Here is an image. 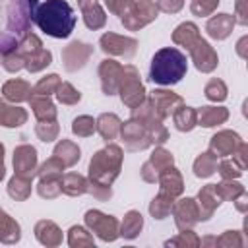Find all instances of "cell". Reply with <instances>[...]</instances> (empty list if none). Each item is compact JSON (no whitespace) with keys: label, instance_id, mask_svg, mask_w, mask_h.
I'll return each instance as SVG.
<instances>
[{"label":"cell","instance_id":"obj_1","mask_svg":"<svg viewBox=\"0 0 248 248\" xmlns=\"http://www.w3.org/2000/svg\"><path fill=\"white\" fill-rule=\"evenodd\" d=\"M76 21L78 17L66 0H46L37 8L35 14V23L39 25V29L56 39L70 37Z\"/></svg>","mask_w":248,"mask_h":248},{"label":"cell","instance_id":"obj_2","mask_svg":"<svg viewBox=\"0 0 248 248\" xmlns=\"http://www.w3.org/2000/svg\"><path fill=\"white\" fill-rule=\"evenodd\" d=\"M186 70H188L186 54L174 46H165L157 50L151 58L149 79L159 85H174L186 76Z\"/></svg>","mask_w":248,"mask_h":248},{"label":"cell","instance_id":"obj_3","mask_svg":"<svg viewBox=\"0 0 248 248\" xmlns=\"http://www.w3.org/2000/svg\"><path fill=\"white\" fill-rule=\"evenodd\" d=\"M122 163V149L114 143L107 145L105 149L97 151L89 163V178L95 184L110 186V182L118 176Z\"/></svg>","mask_w":248,"mask_h":248},{"label":"cell","instance_id":"obj_4","mask_svg":"<svg viewBox=\"0 0 248 248\" xmlns=\"http://www.w3.org/2000/svg\"><path fill=\"white\" fill-rule=\"evenodd\" d=\"M122 79H120V85H118V91H120V97H122V103L128 105L130 108L141 105L145 101V89H143V83L140 81V74L134 66H122Z\"/></svg>","mask_w":248,"mask_h":248},{"label":"cell","instance_id":"obj_5","mask_svg":"<svg viewBox=\"0 0 248 248\" xmlns=\"http://www.w3.org/2000/svg\"><path fill=\"white\" fill-rule=\"evenodd\" d=\"M85 223L89 225V229L93 232H97L107 242L114 240L120 234L118 232V221L112 215H105V213H101L97 209H89L85 213Z\"/></svg>","mask_w":248,"mask_h":248},{"label":"cell","instance_id":"obj_6","mask_svg":"<svg viewBox=\"0 0 248 248\" xmlns=\"http://www.w3.org/2000/svg\"><path fill=\"white\" fill-rule=\"evenodd\" d=\"M120 134H122V140H124L128 151H138V149H145V147L153 145L147 130L134 118L120 126Z\"/></svg>","mask_w":248,"mask_h":248},{"label":"cell","instance_id":"obj_7","mask_svg":"<svg viewBox=\"0 0 248 248\" xmlns=\"http://www.w3.org/2000/svg\"><path fill=\"white\" fill-rule=\"evenodd\" d=\"M157 12H159V8H157V4H155L153 0H140V2L134 6L132 14L126 16V17H122L120 21H122L128 29L134 31V29H140V27L147 25L149 21H153V19L157 17Z\"/></svg>","mask_w":248,"mask_h":248},{"label":"cell","instance_id":"obj_8","mask_svg":"<svg viewBox=\"0 0 248 248\" xmlns=\"http://www.w3.org/2000/svg\"><path fill=\"white\" fill-rule=\"evenodd\" d=\"M138 41L130 39V37H120L114 33H105L101 37V48L107 54H114V56H124V58H132L136 52Z\"/></svg>","mask_w":248,"mask_h":248},{"label":"cell","instance_id":"obj_9","mask_svg":"<svg viewBox=\"0 0 248 248\" xmlns=\"http://www.w3.org/2000/svg\"><path fill=\"white\" fill-rule=\"evenodd\" d=\"M188 50H190V56H192V60H194V64H196V68H198L200 72H211V70L217 68V62H219L217 52H215V50L209 46V43L203 41L202 37H200Z\"/></svg>","mask_w":248,"mask_h":248},{"label":"cell","instance_id":"obj_10","mask_svg":"<svg viewBox=\"0 0 248 248\" xmlns=\"http://www.w3.org/2000/svg\"><path fill=\"white\" fill-rule=\"evenodd\" d=\"M170 211L174 213V221H176V227L178 229H190V227H194L200 221L198 203L192 198H184V200L172 203V209Z\"/></svg>","mask_w":248,"mask_h":248},{"label":"cell","instance_id":"obj_11","mask_svg":"<svg viewBox=\"0 0 248 248\" xmlns=\"http://www.w3.org/2000/svg\"><path fill=\"white\" fill-rule=\"evenodd\" d=\"M149 103H151V107H153L155 114L163 120L165 116H169V114H172V112L176 110L174 107H182V97H178V95H176V93H172V91L157 89V91H153V93H151Z\"/></svg>","mask_w":248,"mask_h":248},{"label":"cell","instance_id":"obj_12","mask_svg":"<svg viewBox=\"0 0 248 248\" xmlns=\"http://www.w3.org/2000/svg\"><path fill=\"white\" fill-rule=\"evenodd\" d=\"M91 52H93V48H91L89 45H85V43H79V41L70 43V45L64 48V52H62L64 68H66L68 72H76L78 68H81V66L87 62V58L91 56Z\"/></svg>","mask_w":248,"mask_h":248},{"label":"cell","instance_id":"obj_13","mask_svg":"<svg viewBox=\"0 0 248 248\" xmlns=\"http://www.w3.org/2000/svg\"><path fill=\"white\" fill-rule=\"evenodd\" d=\"M242 143L240 136L236 132H231V130H223L219 134H215L211 138V143H209V151L215 155V157H229L236 151V147Z\"/></svg>","mask_w":248,"mask_h":248},{"label":"cell","instance_id":"obj_14","mask_svg":"<svg viewBox=\"0 0 248 248\" xmlns=\"http://www.w3.org/2000/svg\"><path fill=\"white\" fill-rule=\"evenodd\" d=\"M122 66L114 60H103L99 66V76H101V85L105 95H114L118 91L120 79H122Z\"/></svg>","mask_w":248,"mask_h":248},{"label":"cell","instance_id":"obj_15","mask_svg":"<svg viewBox=\"0 0 248 248\" xmlns=\"http://www.w3.org/2000/svg\"><path fill=\"white\" fill-rule=\"evenodd\" d=\"M14 167H16V174L31 178L37 170V151H35V147L19 145L14 153Z\"/></svg>","mask_w":248,"mask_h":248},{"label":"cell","instance_id":"obj_16","mask_svg":"<svg viewBox=\"0 0 248 248\" xmlns=\"http://www.w3.org/2000/svg\"><path fill=\"white\" fill-rule=\"evenodd\" d=\"M198 200L200 202H196V203H198V211H200V221L209 219L211 213L217 209V205L223 202V198H221V194L217 190V184L203 186L200 190V194H198Z\"/></svg>","mask_w":248,"mask_h":248},{"label":"cell","instance_id":"obj_17","mask_svg":"<svg viewBox=\"0 0 248 248\" xmlns=\"http://www.w3.org/2000/svg\"><path fill=\"white\" fill-rule=\"evenodd\" d=\"M234 16H229V14H217L213 17H209L207 25H205V31L211 39H217V41H223L231 35L232 27H234Z\"/></svg>","mask_w":248,"mask_h":248},{"label":"cell","instance_id":"obj_18","mask_svg":"<svg viewBox=\"0 0 248 248\" xmlns=\"http://www.w3.org/2000/svg\"><path fill=\"white\" fill-rule=\"evenodd\" d=\"M79 8H81V14H83V19H85V25L89 29H99L105 25L107 17H105V12L101 10L99 2L97 0H78Z\"/></svg>","mask_w":248,"mask_h":248},{"label":"cell","instance_id":"obj_19","mask_svg":"<svg viewBox=\"0 0 248 248\" xmlns=\"http://www.w3.org/2000/svg\"><path fill=\"white\" fill-rule=\"evenodd\" d=\"M157 180L161 182V192H163V194H167V196H170V198L182 194V176H180V172H178L176 169H172V167L165 169V170L159 174Z\"/></svg>","mask_w":248,"mask_h":248},{"label":"cell","instance_id":"obj_20","mask_svg":"<svg viewBox=\"0 0 248 248\" xmlns=\"http://www.w3.org/2000/svg\"><path fill=\"white\" fill-rule=\"evenodd\" d=\"M29 103H31L33 114L37 116L39 122H43V120H54V118H56V108H54V105L50 103L48 95H33V93H31Z\"/></svg>","mask_w":248,"mask_h":248},{"label":"cell","instance_id":"obj_21","mask_svg":"<svg viewBox=\"0 0 248 248\" xmlns=\"http://www.w3.org/2000/svg\"><path fill=\"white\" fill-rule=\"evenodd\" d=\"M196 114H198V124L205 128L223 124L229 118V110L223 107H202L200 110H196Z\"/></svg>","mask_w":248,"mask_h":248},{"label":"cell","instance_id":"obj_22","mask_svg":"<svg viewBox=\"0 0 248 248\" xmlns=\"http://www.w3.org/2000/svg\"><path fill=\"white\" fill-rule=\"evenodd\" d=\"M2 93L6 99H10L14 103H21L31 97V85L25 79H10L4 83Z\"/></svg>","mask_w":248,"mask_h":248},{"label":"cell","instance_id":"obj_23","mask_svg":"<svg viewBox=\"0 0 248 248\" xmlns=\"http://www.w3.org/2000/svg\"><path fill=\"white\" fill-rule=\"evenodd\" d=\"M21 56H23V68H27L29 72H39L52 62V54L43 46L27 52V54H21Z\"/></svg>","mask_w":248,"mask_h":248},{"label":"cell","instance_id":"obj_24","mask_svg":"<svg viewBox=\"0 0 248 248\" xmlns=\"http://www.w3.org/2000/svg\"><path fill=\"white\" fill-rule=\"evenodd\" d=\"M35 232H37L39 242H43L46 246H56L62 240V232L58 231V227L52 221H39L35 227Z\"/></svg>","mask_w":248,"mask_h":248},{"label":"cell","instance_id":"obj_25","mask_svg":"<svg viewBox=\"0 0 248 248\" xmlns=\"http://www.w3.org/2000/svg\"><path fill=\"white\" fill-rule=\"evenodd\" d=\"M95 128L99 130V134L103 136V140H114L116 134L120 132V118L116 114H101L95 120Z\"/></svg>","mask_w":248,"mask_h":248},{"label":"cell","instance_id":"obj_26","mask_svg":"<svg viewBox=\"0 0 248 248\" xmlns=\"http://www.w3.org/2000/svg\"><path fill=\"white\" fill-rule=\"evenodd\" d=\"M87 184H89V182H87L81 174H78V172H68V174H64V176L60 178V188H62V192L68 194V196L85 194V192H87Z\"/></svg>","mask_w":248,"mask_h":248},{"label":"cell","instance_id":"obj_27","mask_svg":"<svg viewBox=\"0 0 248 248\" xmlns=\"http://www.w3.org/2000/svg\"><path fill=\"white\" fill-rule=\"evenodd\" d=\"M198 39H200V31H198L196 23H190V21L180 23V25L174 29V33H172V41H174L176 45L186 46V48H190Z\"/></svg>","mask_w":248,"mask_h":248},{"label":"cell","instance_id":"obj_28","mask_svg":"<svg viewBox=\"0 0 248 248\" xmlns=\"http://www.w3.org/2000/svg\"><path fill=\"white\" fill-rule=\"evenodd\" d=\"M169 167H172V155L167 151V149H155L153 151V155H151V159L143 165V169H153V182L159 178V174L165 170V169H169Z\"/></svg>","mask_w":248,"mask_h":248},{"label":"cell","instance_id":"obj_29","mask_svg":"<svg viewBox=\"0 0 248 248\" xmlns=\"http://www.w3.org/2000/svg\"><path fill=\"white\" fill-rule=\"evenodd\" d=\"M172 120H174V126L180 130V132H190L196 124H198V114L192 107H178L174 112H172Z\"/></svg>","mask_w":248,"mask_h":248},{"label":"cell","instance_id":"obj_30","mask_svg":"<svg viewBox=\"0 0 248 248\" xmlns=\"http://www.w3.org/2000/svg\"><path fill=\"white\" fill-rule=\"evenodd\" d=\"M54 155L66 165V167H72L79 161V147L70 141V140H62L56 147H54Z\"/></svg>","mask_w":248,"mask_h":248},{"label":"cell","instance_id":"obj_31","mask_svg":"<svg viewBox=\"0 0 248 248\" xmlns=\"http://www.w3.org/2000/svg\"><path fill=\"white\" fill-rule=\"evenodd\" d=\"M217 170V157L211 151L202 153L196 161H194V174L200 178H207Z\"/></svg>","mask_w":248,"mask_h":248},{"label":"cell","instance_id":"obj_32","mask_svg":"<svg viewBox=\"0 0 248 248\" xmlns=\"http://www.w3.org/2000/svg\"><path fill=\"white\" fill-rule=\"evenodd\" d=\"M8 194L14 200H25L31 194V178L21 176V174H14L12 180L8 182Z\"/></svg>","mask_w":248,"mask_h":248},{"label":"cell","instance_id":"obj_33","mask_svg":"<svg viewBox=\"0 0 248 248\" xmlns=\"http://www.w3.org/2000/svg\"><path fill=\"white\" fill-rule=\"evenodd\" d=\"M0 240L4 242H16L19 240V225L10 219V215H6L0 209Z\"/></svg>","mask_w":248,"mask_h":248},{"label":"cell","instance_id":"obj_34","mask_svg":"<svg viewBox=\"0 0 248 248\" xmlns=\"http://www.w3.org/2000/svg\"><path fill=\"white\" fill-rule=\"evenodd\" d=\"M141 227H143L141 215L138 211H128V215L124 217V223H122V227H120L118 232L124 238H134V236H138V232L141 231Z\"/></svg>","mask_w":248,"mask_h":248},{"label":"cell","instance_id":"obj_35","mask_svg":"<svg viewBox=\"0 0 248 248\" xmlns=\"http://www.w3.org/2000/svg\"><path fill=\"white\" fill-rule=\"evenodd\" d=\"M27 120V112L19 107H4V110L0 112V124L14 128V126H21Z\"/></svg>","mask_w":248,"mask_h":248},{"label":"cell","instance_id":"obj_36","mask_svg":"<svg viewBox=\"0 0 248 248\" xmlns=\"http://www.w3.org/2000/svg\"><path fill=\"white\" fill-rule=\"evenodd\" d=\"M64 167H66V165L54 155V157H50L48 161H45V165H43L41 170H39V176H41V180H60Z\"/></svg>","mask_w":248,"mask_h":248},{"label":"cell","instance_id":"obj_37","mask_svg":"<svg viewBox=\"0 0 248 248\" xmlns=\"http://www.w3.org/2000/svg\"><path fill=\"white\" fill-rule=\"evenodd\" d=\"M217 170L223 176V180H232L244 172V167L234 157H223V161L217 165Z\"/></svg>","mask_w":248,"mask_h":248},{"label":"cell","instance_id":"obj_38","mask_svg":"<svg viewBox=\"0 0 248 248\" xmlns=\"http://www.w3.org/2000/svg\"><path fill=\"white\" fill-rule=\"evenodd\" d=\"M172 203H174L172 198L161 192L157 198H153V202H151V205H149V213H151L155 219H165V217L170 213Z\"/></svg>","mask_w":248,"mask_h":248},{"label":"cell","instance_id":"obj_39","mask_svg":"<svg viewBox=\"0 0 248 248\" xmlns=\"http://www.w3.org/2000/svg\"><path fill=\"white\" fill-rule=\"evenodd\" d=\"M205 97L209 99V101H225L227 99V85H225V81L223 79H217V78H213V79H209L207 81V85H205Z\"/></svg>","mask_w":248,"mask_h":248},{"label":"cell","instance_id":"obj_40","mask_svg":"<svg viewBox=\"0 0 248 248\" xmlns=\"http://www.w3.org/2000/svg\"><path fill=\"white\" fill-rule=\"evenodd\" d=\"M58 83H60V78H58L56 74L45 76V78H41L39 83L31 89V93H33V95H50L52 91H56Z\"/></svg>","mask_w":248,"mask_h":248},{"label":"cell","instance_id":"obj_41","mask_svg":"<svg viewBox=\"0 0 248 248\" xmlns=\"http://www.w3.org/2000/svg\"><path fill=\"white\" fill-rule=\"evenodd\" d=\"M95 130H97V128H95V120H93L91 116H87V114L78 116V118L74 120V124H72V132H74L76 136H81V138L91 136Z\"/></svg>","mask_w":248,"mask_h":248},{"label":"cell","instance_id":"obj_42","mask_svg":"<svg viewBox=\"0 0 248 248\" xmlns=\"http://www.w3.org/2000/svg\"><path fill=\"white\" fill-rule=\"evenodd\" d=\"M217 190L221 194L223 200H236L242 192H244V186L240 182H232V180H223L221 184H217Z\"/></svg>","mask_w":248,"mask_h":248},{"label":"cell","instance_id":"obj_43","mask_svg":"<svg viewBox=\"0 0 248 248\" xmlns=\"http://www.w3.org/2000/svg\"><path fill=\"white\" fill-rule=\"evenodd\" d=\"M56 97H58V101L64 103V105H76V103L81 99L79 91H76L70 83H58V87H56Z\"/></svg>","mask_w":248,"mask_h":248},{"label":"cell","instance_id":"obj_44","mask_svg":"<svg viewBox=\"0 0 248 248\" xmlns=\"http://www.w3.org/2000/svg\"><path fill=\"white\" fill-rule=\"evenodd\" d=\"M35 132L43 141H52L58 136V124H56V120H43L37 124Z\"/></svg>","mask_w":248,"mask_h":248},{"label":"cell","instance_id":"obj_45","mask_svg":"<svg viewBox=\"0 0 248 248\" xmlns=\"http://www.w3.org/2000/svg\"><path fill=\"white\" fill-rule=\"evenodd\" d=\"M105 4L108 6L110 12H114L116 16H120V19L126 17V16H130L132 10H134V6H136L134 0H105Z\"/></svg>","mask_w":248,"mask_h":248},{"label":"cell","instance_id":"obj_46","mask_svg":"<svg viewBox=\"0 0 248 248\" xmlns=\"http://www.w3.org/2000/svg\"><path fill=\"white\" fill-rule=\"evenodd\" d=\"M37 192L41 198H56L62 192L60 180H41L37 186Z\"/></svg>","mask_w":248,"mask_h":248},{"label":"cell","instance_id":"obj_47","mask_svg":"<svg viewBox=\"0 0 248 248\" xmlns=\"http://www.w3.org/2000/svg\"><path fill=\"white\" fill-rule=\"evenodd\" d=\"M219 6V0H192V14L196 16H209Z\"/></svg>","mask_w":248,"mask_h":248},{"label":"cell","instance_id":"obj_48","mask_svg":"<svg viewBox=\"0 0 248 248\" xmlns=\"http://www.w3.org/2000/svg\"><path fill=\"white\" fill-rule=\"evenodd\" d=\"M2 62H4V68H6L8 72H17V70L23 68V56H21L16 48L10 50V52H6Z\"/></svg>","mask_w":248,"mask_h":248},{"label":"cell","instance_id":"obj_49","mask_svg":"<svg viewBox=\"0 0 248 248\" xmlns=\"http://www.w3.org/2000/svg\"><path fill=\"white\" fill-rule=\"evenodd\" d=\"M68 242H70V246H79V244H93V238L87 234V231L85 229H81V227H72L70 229V238H68Z\"/></svg>","mask_w":248,"mask_h":248},{"label":"cell","instance_id":"obj_50","mask_svg":"<svg viewBox=\"0 0 248 248\" xmlns=\"http://www.w3.org/2000/svg\"><path fill=\"white\" fill-rule=\"evenodd\" d=\"M215 242L217 244H221V246H240L242 244V240H240V236H238V232L236 231H227L221 238H215Z\"/></svg>","mask_w":248,"mask_h":248},{"label":"cell","instance_id":"obj_51","mask_svg":"<svg viewBox=\"0 0 248 248\" xmlns=\"http://www.w3.org/2000/svg\"><path fill=\"white\" fill-rule=\"evenodd\" d=\"M155 4H157V8H159V10L174 14V12H178V10L184 6V0H157Z\"/></svg>","mask_w":248,"mask_h":248},{"label":"cell","instance_id":"obj_52","mask_svg":"<svg viewBox=\"0 0 248 248\" xmlns=\"http://www.w3.org/2000/svg\"><path fill=\"white\" fill-rule=\"evenodd\" d=\"M176 242H180V244H200V240H198V236L194 234V232H190V231H186V232H180V236L178 238H174V240H167V246L169 244H176Z\"/></svg>","mask_w":248,"mask_h":248},{"label":"cell","instance_id":"obj_53","mask_svg":"<svg viewBox=\"0 0 248 248\" xmlns=\"http://www.w3.org/2000/svg\"><path fill=\"white\" fill-rule=\"evenodd\" d=\"M234 21L240 23V25H246L248 23V8H246V0H236V14H234Z\"/></svg>","mask_w":248,"mask_h":248},{"label":"cell","instance_id":"obj_54","mask_svg":"<svg viewBox=\"0 0 248 248\" xmlns=\"http://www.w3.org/2000/svg\"><path fill=\"white\" fill-rule=\"evenodd\" d=\"M246 200H248V196H246V192H242L234 202H236V207H238V211H246Z\"/></svg>","mask_w":248,"mask_h":248},{"label":"cell","instance_id":"obj_55","mask_svg":"<svg viewBox=\"0 0 248 248\" xmlns=\"http://www.w3.org/2000/svg\"><path fill=\"white\" fill-rule=\"evenodd\" d=\"M2 159H4V145L0 143V165H2Z\"/></svg>","mask_w":248,"mask_h":248},{"label":"cell","instance_id":"obj_56","mask_svg":"<svg viewBox=\"0 0 248 248\" xmlns=\"http://www.w3.org/2000/svg\"><path fill=\"white\" fill-rule=\"evenodd\" d=\"M4 174H6V172H4V167H2V165H0V180H2V178H4Z\"/></svg>","mask_w":248,"mask_h":248},{"label":"cell","instance_id":"obj_57","mask_svg":"<svg viewBox=\"0 0 248 248\" xmlns=\"http://www.w3.org/2000/svg\"><path fill=\"white\" fill-rule=\"evenodd\" d=\"M4 107H6V103H4V101H2V99H0V112H2V110H4Z\"/></svg>","mask_w":248,"mask_h":248}]
</instances>
